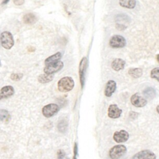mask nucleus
<instances>
[{"instance_id":"10","label":"nucleus","mask_w":159,"mask_h":159,"mask_svg":"<svg viewBox=\"0 0 159 159\" xmlns=\"http://www.w3.org/2000/svg\"><path fill=\"white\" fill-rule=\"evenodd\" d=\"M122 109L119 108L116 104H111L108 107V116L112 119H116L120 116Z\"/></svg>"},{"instance_id":"16","label":"nucleus","mask_w":159,"mask_h":159,"mask_svg":"<svg viewBox=\"0 0 159 159\" xmlns=\"http://www.w3.org/2000/svg\"><path fill=\"white\" fill-rule=\"evenodd\" d=\"M37 18L36 16L32 12L27 13L25 14L23 17V22L26 24H34L37 22Z\"/></svg>"},{"instance_id":"29","label":"nucleus","mask_w":159,"mask_h":159,"mask_svg":"<svg viewBox=\"0 0 159 159\" xmlns=\"http://www.w3.org/2000/svg\"><path fill=\"white\" fill-rule=\"evenodd\" d=\"M35 49L34 48H33V47H30V48H29V49H28V50L29 51H30V52H33V51H34Z\"/></svg>"},{"instance_id":"6","label":"nucleus","mask_w":159,"mask_h":159,"mask_svg":"<svg viewBox=\"0 0 159 159\" xmlns=\"http://www.w3.org/2000/svg\"><path fill=\"white\" fill-rule=\"evenodd\" d=\"M59 107L56 104H48L45 106L42 110L43 115L45 117H51L55 115L59 111Z\"/></svg>"},{"instance_id":"32","label":"nucleus","mask_w":159,"mask_h":159,"mask_svg":"<svg viewBox=\"0 0 159 159\" xmlns=\"http://www.w3.org/2000/svg\"><path fill=\"white\" fill-rule=\"evenodd\" d=\"M0 66H1V61H0Z\"/></svg>"},{"instance_id":"25","label":"nucleus","mask_w":159,"mask_h":159,"mask_svg":"<svg viewBox=\"0 0 159 159\" xmlns=\"http://www.w3.org/2000/svg\"><path fill=\"white\" fill-rule=\"evenodd\" d=\"M57 157L58 159H69L66 156L65 152L63 150H58L57 152Z\"/></svg>"},{"instance_id":"11","label":"nucleus","mask_w":159,"mask_h":159,"mask_svg":"<svg viewBox=\"0 0 159 159\" xmlns=\"http://www.w3.org/2000/svg\"><path fill=\"white\" fill-rule=\"evenodd\" d=\"M14 94V89L12 86H5L0 89V100L8 98Z\"/></svg>"},{"instance_id":"27","label":"nucleus","mask_w":159,"mask_h":159,"mask_svg":"<svg viewBox=\"0 0 159 159\" xmlns=\"http://www.w3.org/2000/svg\"><path fill=\"white\" fill-rule=\"evenodd\" d=\"M14 2L16 5L20 6V5H22L24 4V0H14Z\"/></svg>"},{"instance_id":"31","label":"nucleus","mask_w":159,"mask_h":159,"mask_svg":"<svg viewBox=\"0 0 159 159\" xmlns=\"http://www.w3.org/2000/svg\"><path fill=\"white\" fill-rule=\"evenodd\" d=\"M156 109H157V112L159 114V105H158V106H157V108H156Z\"/></svg>"},{"instance_id":"9","label":"nucleus","mask_w":159,"mask_h":159,"mask_svg":"<svg viewBox=\"0 0 159 159\" xmlns=\"http://www.w3.org/2000/svg\"><path fill=\"white\" fill-rule=\"evenodd\" d=\"M129 138V133L124 130H121L120 131H117L114 134L113 139L117 143H122L126 142Z\"/></svg>"},{"instance_id":"14","label":"nucleus","mask_w":159,"mask_h":159,"mask_svg":"<svg viewBox=\"0 0 159 159\" xmlns=\"http://www.w3.org/2000/svg\"><path fill=\"white\" fill-rule=\"evenodd\" d=\"M125 65V61L121 58H116L111 63L112 68L116 71H119L121 70H123Z\"/></svg>"},{"instance_id":"28","label":"nucleus","mask_w":159,"mask_h":159,"mask_svg":"<svg viewBox=\"0 0 159 159\" xmlns=\"http://www.w3.org/2000/svg\"><path fill=\"white\" fill-rule=\"evenodd\" d=\"M10 0H3L2 2V4H6Z\"/></svg>"},{"instance_id":"7","label":"nucleus","mask_w":159,"mask_h":159,"mask_svg":"<svg viewBox=\"0 0 159 159\" xmlns=\"http://www.w3.org/2000/svg\"><path fill=\"white\" fill-rule=\"evenodd\" d=\"M63 67V63L61 61H57L48 65H45L43 68V71L46 74L53 75L55 73H57L61 70Z\"/></svg>"},{"instance_id":"21","label":"nucleus","mask_w":159,"mask_h":159,"mask_svg":"<svg viewBox=\"0 0 159 159\" xmlns=\"http://www.w3.org/2000/svg\"><path fill=\"white\" fill-rule=\"evenodd\" d=\"M11 118L10 114L7 110L0 109V121L7 122Z\"/></svg>"},{"instance_id":"2","label":"nucleus","mask_w":159,"mask_h":159,"mask_svg":"<svg viewBox=\"0 0 159 159\" xmlns=\"http://www.w3.org/2000/svg\"><path fill=\"white\" fill-rule=\"evenodd\" d=\"M0 43L2 47L5 49H11L14 44V40L12 34L9 31L2 32L0 34Z\"/></svg>"},{"instance_id":"5","label":"nucleus","mask_w":159,"mask_h":159,"mask_svg":"<svg viewBox=\"0 0 159 159\" xmlns=\"http://www.w3.org/2000/svg\"><path fill=\"white\" fill-rule=\"evenodd\" d=\"M109 45L113 48H123L126 45V40L122 35H115L110 39Z\"/></svg>"},{"instance_id":"1","label":"nucleus","mask_w":159,"mask_h":159,"mask_svg":"<svg viewBox=\"0 0 159 159\" xmlns=\"http://www.w3.org/2000/svg\"><path fill=\"white\" fill-rule=\"evenodd\" d=\"M75 86V82L70 76H65L61 78L58 83V89L62 93H66L73 89Z\"/></svg>"},{"instance_id":"15","label":"nucleus","mask_w":159,"mask_h":159,"mask_svg":"<svg viewBox=\"0 0 159 159\" xmlns=\"http://www.w3.org/2000/svg\"><path fill=\"white\" fill-rule=\"evenodd\" d=\"M61 52H57L56 53L48 57L45 60V65H48L49 64H52L53 63H56L57 61H59L60 59L61 58Z\"/></svg>"},{"instance_id":"20","label":"nucleus","mask_w":159,"mask_h":159,"mask_svg":"<svg viewBox=\"0 0 159 159\" xmlns=\"http://www.w3.org/2000/svg\"><path fill=\"white\" fill-rule=\"evenodd\" d=\"M53 75H48V74H42L39 76L38 81L41 83H47L52 81L53 79Z\"/></svg>"},{"instance_id":"22","label":"nucleus","mask_w":159,"mask_h":159,"mask_svg":"<svg viewBox=\"0 0 159 159\" xmlns=\"http://www.w3.org/2000/svg\"><path fill=\"white\" fill-rule=\"evenodd\" d=\"M150 77L159 82V67L154 68L150 72Z\"/></svg>"},{"instance_id":"8","label":"nucleus","mask_w":159,"mask_h":159,"mask_svg":"<svg viewBox=\"0 0 159 159\" xmlns=\"http://www.w3.org/2000/svg\"><path fill=\"white\" fill-rule=\"evenodd\" d=\"M130 102L133 106L137 107H144L147 103V99L140 96L139 93H135L131 96Z\"/></svg>"},{"instance_id":"30","label":"nucleus","mask_w":159,"mask_h":159,"mask_svg":"<svg viewBox=\"0 0 159 159\" xmlns=\"http://www.w3.org/2000/svg\"><path fill=\"white\" fill-rule=\"evenodd\" d=\"M156 59H157V61L159 63V53L157 55V56H156Z\"/></svg>"},{"instance_id":"12","label":"nucleus","mask_w":159,"mask_h":159,"mask_svg":"<svg viewBox=\"0 0 159 159\" xmlns=\"http://www.w3.org/2000/svg\"><path fill=\"white\" fill-rule=\"evenodd\" d=\"M116 89V83L114 80H109L106 85L104 94L107 97H110Z\"/></svg>"},{"instance_id":"17","label":"nucleus","mask_w":159,"mask_h":159,"mask_svg":"<svg viewBox=\"0 0 159 159\" xmlns=\"http://www.w3.org/2000/svg\"><path fill=\"white\" fill-rule=\"evenodd\" d=\"M121 7L127 9H134L136 6V0H119Z\"/></svg>"},{"instance_id":"19","label":"nucleus","mask_w":159,"mask_h":159,"mask_svg":"<svg viewBox=\"0 0 159 159\" xmlns=\"http://www.w3.org/2000/svg\"><path fill=\"white\" fill-rule=\"evenodd\" d=\"M143 94L146 98L152 99L156 96V91L155 90L154 88L152 87H148L143 90Z\"/></svg>"},{"instance_id":"18","label":"nucleus","mask_w":159,"mask_h":159,"mask_svg":"<svg viewBox=\"0 0 159 159\" xmlns=\"http://www.w3.org/2000/svg\"><path fill=\"white\" fill-rule=\"evenodd\" d=\"M128 73L130 76L134 78H139L142 76L143 71L140 68H131L129 70Z\"/></svg>"},{"instance_id":"23","label":"nucleus","mask_w":159,"mask_h":159,"mask_svg":"<svg viewBox=\"0 0 159 159\" xmlns=\"http://www.w3.org/2000/svg\"><path fill=\"white\" fill-rule=\"evenodd\" d=\"M67 126L68 124L65 120H61L58 124V129L60 132L63 133L66 130Z\"/></svg>"},{"instance_id":"3","label":"nucleus","mask_w":159,"mask_h":159,"mask_svg":"<svg viewBox=\"0 0 159 159\" xmlns=\"http://www.w3.org/2000/svg\"><path fill=\"white\" fill-rule=\"evenodd\" d=\"M88 59L86 57H84L82 58L80 62L79 65V76H80V81L81 86V88H83L85 84L86 80V73L88 68Z\"/></svg>"},{"instance_id":"13","label":"nucleus","mask_w":159,"mask_h":159,"mask_svg":"<svg viewBox=\"0 0 159 159\" xmlns=\"http://www.w3.org/2000/svg\"><path fill=\"white\" fill-rule=\"evenodd\" d=\"M137 159H156L155 154L150 150H144L136 155Z\"/></svg>"},{"instance_id":"24","label":"nucleus","mask_w":159,"mask_h":159,"mask_svg":"<svg viewBox=\"0 0 159 159\" xmlns=\"http://www.w3.org/2000/svg\"><path fill=\"white\" fill-rule=\"evenodd\" d=\"M23 77L22 73H12L11 75V79L13 81H17L20 80Z\"/></svg>"},{"instance_id":"4","label":"nucleus","mask_w":159,"mask_h":159,"mask_svg":"<svg viewBox=\"0 0 159 159\" xmlns=\"http://www.w3.org/2000/svg\"><path fill=\"white\" fill-rule=\"evenodd\" d=\"M127 152V148L124 145L114 146L109 150V157L111 159H119Z\"/></svg>"},{"instance_id":"26","label":"nucleus","mask_w":159,"mask_h":159,"mask_svg":"<svg viewBox=\"0 0 159 159\" xmlns=\"http://www.w3.org/2000/svg\"><path fill=\"white\" fill-rule=\"evenodd\" d=\"M77 155H78V145H77V143H75L74 146V156L73 157V159H77L76 158Z\"/></svg>"}]
</instances>
